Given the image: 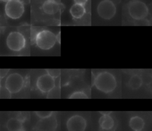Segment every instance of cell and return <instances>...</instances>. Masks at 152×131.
I'll return each instance as SVG.
<instances>
[{
    "instance_id": "obj_2",
    "label": "cell",
    "mask_w": 152,
    "mask_h": 131,
    "mask_svg": "<svg viewBox=\"0 0 152 131\" xmlns=\"http://www.w3.org/2000/svg\"><path fill=\"white\" fill-rule=\"evenodd\" d=\"M58 41V36L49 30H40L34 36V43L37 47L45 50L52 49Z\"/></svg>"
},
{
    "instance_id": "obj_20",
    "label": "cell",
    "mask_w": 152,
    "mask_h": 131,
    "mask_svg": "<svg viewBox=\"0 0 152 131\" xmlns=\"http://www.w3.org/2000/svg\"><path fill=\"white\" fill-rule=\"evenodd\" d=\"M74 3L77 4H80L83 5H85L88 0H73Z\"/></svg>"
},
{
    "instance_id": "obj_11",
    "label": "cell",
    "mask_w": 152,
    "mask_h": 131,
    "mask_svg": "<svg viewBox=\"0 0 152 131\" xmlns=\"http://www.w3.org/2000/svg\"><path fill=\"white\" fill-rule=\"evenodd\" d=\"M62 4L57 0H45L41 6L43 12L48 15H53L62 9Z\"/></svg>"
},
{
    "instance_id": "obj_22",
    "label": "cell",
    "mask_w": 152,
    "mask_h": 131,
    "mask_svg": "<svg viewBox=\"0 0 152 131\" xmlns=\"http://www.w3.org/2000/svg\"><path fill=\"white\" fill-rule=\"evenodd\" d=\"M1 1H3V2H5V3L7 2V1H8L9 0H1Z\"/></svg>"
},
{
    "instance_id": "obj_21",
    "label": "cell",
    "mask_w": 152,
    "mask_h": 131,
    "mask_svg": "<svg viewBox=\"0 0 152 131\" xmlns=\"http://www.w3.org/2000/svg\"><path fill=\"white\" fill-rule=\"evenodd\" d=\"M102 114H110L112 111H100Z\"/></svg>"
},
{
    "instance_id": "obj_23",
    "label": "cell",
    "mask_w": 152,
    "mask_h": 131,
    "mask_svg": "<svg viewBox=\"0 0 152 131\" xmlns=\"http://www.w3.org/2000/svg\"><path fill=\"white\" fill-rule=\"evenodd\" d=\"M18 131H26L24 129H21V130H18Z\"/></svg>"
},
{
    "instance_id": "obj_8",
    "label": "cell",
    "mask_w": 152,
    "mask_h": 131,
    "mask_svg": "<svg viewBox=\"0 0 152 131\" xmlns=\"http://www.w3.org/2000/svg\"><path fill=\"white\" fill-rule=\"evenodd\" d=\"M36 85L40 92L48 93L55 87V79L48 73L43 74L37 78Z\"/></svg>"
},
{
    "instance_id": "obj_3",
    "label": "cell",
    "mask_w": 152,
    "mask_h": 131,
    "mask_svg": "<svg viewBox=\"0 0 152 131\" xmlns=\"http://www.w3.org/2000/svg\"><path fill=\"white\" fill-rule=\"evenodd\" d=\"M129 16L134 20L140 21L147 18L149 15L147 5L141 0H132L127 7Z\"/></svg>"
},
{
    "instance_id": "obj_12",
    "label": "cell",
    "mask_w": 152,
    "mask_h": 131,
    "mask_svg": "<svg viewBox=\"0 0 152 131\" xmlns=\"http://www.w3.org/2000/svg\"><path fill=\"white\" fill-rule=\"evenodd\" d=\"M100 127L103 130H110L115 125V121L110 114H102L99 120Z\"/></svg>"
},
{
    "instance_id": "obj_17",
    "label": "cell",
    "mask_w": 152,
    "mask_h": 131,
    "mask_svg": "<svg viewBox=\"0 0 152 131\" xmlns=\"http://www.w3.org/2000/svg\"><path fill=\"white\" fill-rule=\"evenodd\" d=\"M88 97L87 95L83 91H75L71 94L69 97V98L71 99H75V98H88Z\"/></svg>"
},
{
    "instance_id": "obj_14",
    "label": "cell",
    "mask_w": 152,
    "mask_h": 131,
    "mask_svg": "<svg viewBox=\"0 0 152 131\" xmlns=\"http://www.w3.org/2000/svg\"><path fill=\"white\" fill-rule=\"evenodd\" d=\"M145 125L143 119L140 116L131 117L129 121V126L133 130H141Z\"/></svg>"
},
{
    "instance_id": "obj_10",
    "label": "cell",
    "mask_w": 152,
    "mask_h": 131,
    "mask_svg": "<svg viewBox=\"0 0 152 131\" xmlns=\"http://www.w3.org/2000/svg\"><path fill=\"white\" fill-rule=\"evenodd\" d=\"M57 127V120L53 114L48 118L40 119L36 124L37 131H55Z\"/></svg>"
},
{
    "instance_id": "obj_24",
    "label": "cell",
    "mask_w": 152,
    "mask_h": 131,
    "mask_svg": "<svg viewBox=\"0 0 152 131\" xmlns=\"http://www.w3.org/2000/svg\"><path fill=\"white\" fill-rule=\"evenodd\" d=\"M134 131H141V130H134Z\"/></svg>"
},
{
    "instance_id": "obj_9",
    "label": "cell",
    "mask_w": 152,
    "mask_h": 131,
    "mask_svg": "<svg viewBox=\"0 0 152 131\" xmlns=\"http://www.w3.org/2000/svg\"><path fill=\"white\" fill-rule=\"evenodd\" d=\"M66 126L68 131H84L87 127V121L82 116L75 114L68 118Z\"/></svg>"
},
{
    "instance_id": "obj_1",
    "label": "cell",
    "mask_w": 152,
    "mask_h": 131,
    "mask_svg": "<svg viewBox=\"0 0 152 131\" xmlns=\"http://www.w3.org/2000/svg\"><path fill=\"white\" fill-rule=\"evenodd\" d=\"M93 84L98 90L107 94L115 90L117 81L113 74L108 71H102L96 75Z\"/></svg>"
},
{
    "instance_id": "obj_16",
    "label": "cell",
    "mask_w": 152,
    "mask_h": 131,
    "mask_svg": "<svg viewBox=\"0 0 152 131\" xmlns=\"http://www.w3.org/2000/svg\"><path fill=\"white\" fill-rule=\"evenodd\" d=\"M143 81L142 78L138 74L133 75L131 76L128 81V87L129 88L133 90L139 89L142 85Z\"/></svg>"
},
{
    "instance_id": "obj_13",
    "label": "cell",
    "mask_w": 152,
    "mask_h": 131,
    "mask_svg": "<svg viewBox=\"0 0 152 131\" xmlns=\"http://www.w3.org/2000/svg\"><path fill=\"white\" fill-rule=\"evenodd\" d=\"M69 13L73 19H80L86 13L85 5L74 3L69 9Z\"/></svg>"
},
{
    "instance_id": "obj_18",
    "label": "cell",
    "mask_w": 152,
    "mask_h": 131,
    "mask_svg": "<svg viewBox=\"0 0 152 131\" xmlns=\"http://www.w3.org/2000/svg\"><path fill=\"white\" fill-rule=\"evenodd\" d=\"M34 113L40 119L48 118L53 114V112L52 111H36Z\"/></svg>"
},
{
    "instance_id": "obj_15",
    "label": "cell",
    "mask_w": 152,
    "mask_h": 131,
    "mask_svg": "<svg viewBox=\"0 0 152 131\" xmlns=\"http://www.w3.org/2000/svg\"><path fill=\"white\" fill-rule=\"evenodd\" d=\"M23 122L18 118H10L6 123V127L8 131H18L23 127Z\"/></svg>"
},
{
    "instance_id": "obj_4",
    "label": "cell",
    "mask_w": 152,
    "mask_h": 131,
    "mask_svg": "<svg viewBox=\"0 0 152 131\" xmlns=\"http://www.w3.org/2000/svg\"><path fill=\"white\" fill-rule=\"evenodd\" d=\"M25 11L24 3L22 0H9L4 6L5 15L12 20L20 18Z\"/></svg>"
},
{
    "instance_id": "obj_19",
    "label": "cell",
    "mask_w": 152,
    "mask_h": 131,
    "mask_svg": "<svg viewBox=\"0 0 152 131\" xmlns=\"http://www.w3.org/2000/svg\"><path fill=\"white\" fill-rule=\"evenodd\" d=\"M47 73H48L49 74H50L51 76H52L53 77L55 78L57 77L58 76H59V73H60V71L59 70H54V69H50V70H47Z\"/></svg>"
},
{
    "instance_id": "obj_5",
    "label": "cell",
    "mask_w": 152,
    "mask_h": 131,
    "mask_svg": "<svg viewBox=\"0 0 152 131\" xmlns=\"http://www.w3.org/2000/svg\"><path fill=\"white\" fill-rule=\"evenodd\" d=\"M26 37L20 31H11L6 38V45L11 51L20 52L26 47Z\"/></svg>"
},
{
    "instance_id": "obj_7",
    "label": "cell",
    "mask_w": 152,
    "mask_h": 131,
    "mask_svg": "<svg viewBox=\"0 0 152 131\" xmlns=\"http://www.w3.org/2000/svg\"><path fill=\"white\" fill-rule=\"evenodd\" d=\"M97 12L103 20L112 19L116 13V7L112 0H102L97 5Z\"/></svg>"
},
{
    "instance_id": "obj_6",
    "label": "cell",
    "mask_w": 152,
    "mask_h": 131,
    "mask_svg": "<svg viewBox=\"0 0 152 131\" xmlns=\"http://www.w3.org/2000/svg\"><path fill=\"white\" fill-rule=\"evenodd\" d=\"M24 84V80L23 76L16 72L10 74L5 81V87L11 94H15L20 91Z\"/></svg>"
}]
</instances>
